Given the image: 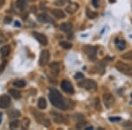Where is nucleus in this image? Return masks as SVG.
I'll return each mask as SVG.
<instances>
[{"label":"nucleus","mask_w":132,"mask_h":130,"mask_svg":"<svg viewBox=\"0 0 132 130\" xmlns=\"http://www.w3.org/2000/svg\"><path fill=\"white\" fill-rule=\"evenodd\" d=\"M131 116H132V114H131Z\"/></svg>","instance_id":"41"},{"label":"nucleus","mask_w":132,"mask_h":130,"mask_svg":"<svg viewBox=\"0 0 132 130\" xmlns=\"http://www.w3.org/2000/svg\"><path fill=\"white\" fill-rule=\"evenodd\" d=\"M68 2H69L68 0H56V1L54 2V5L56 6H63Z\"/></svg>","instance_id":"29"},{"label":"nucleus","mask_w":132,"mask_h":130,"mask_svg":"<svg viewBox=\"0 0 132 130\" xmlns=\"http://www.w3.org/2000/svg\"><path fill=\"white\" fill-rule=\"evenodd\" d=\"M31 112L33 114L34 117L40 124H42L43 126H45L46 127H48L50 126V120H48V118L46 116V114H42V112H38L36 110H34V109H31Z\"/></svg>","instance_id":"2"},{"label":"nucleus","mask_w":132,"mask_h":130,"mask_svg":"<svg viewBox=\"0 0 132 130\" xmlns=\"http://www.w3.org/2000/svg\"><path fill=\"white\" fill-rule=\"evenodd\" d=\"M28 1H31V2H35V1H36V0H28Z\"/></svg>","instance_id":"40"},{"label":"nucleus","mask_w":132,"mask_h":130,"mask_svg":"<svg viewBox=\"0 0 132 130\" xmlns=\"http://www.w3.org/2000/svg\"><path fill=\"white\" fill-rule=\"evenodd\" d=\"M86 17H88V19H91V20H93V19H95L96 17H98V13L97 12H92V11L89 9V8H86Z\"/></svg>","instance_id":"23"},{"label":"nucleus","mask_w":132,"mask_h":130,"mask_svg":"<svg viewBox=\"0 0 132 130\" xmlns=\"http://www.w3.org/2000/svg\"><path fill=\"white\" fill-rule=\"evenodd\" d=\"M122 58L125 59V60L132 61V50L129 51V52H126L125 54H123L122 55Z\"/></svg>","instance_id":"25"},{"label":"nucleus","mask_w":132,"mask_h":130,"mask_svg":"<svg viewBox=\"0 0 132 130\" xmlns=\"http://www.w3.org/2000/svg\"><path fill=\"white\" fill-rule=\"evenodd\" d=\"M74 77H75L76 80H80V79H83V78H84V75H83L82 73H80V72H78V73L76 74Z\"/></svg>","instance_id":"31"},{"label":"nucleus","mask_w":132,"mask_h":130,"mask_svg":"<svg viewBox=\"0 0 132 130\" xmlns=\"http://www.w3.org/2000/svg\"><path fill=\"white\" fill-rule=\"evenodd\" d=\"M1 120H2V114H0V122H1Z\"/></svg>","instance_id":"39"},{"label":"nucleus","mask_w":132,"mask_h":130,"mask_svg":"<svg viewBox=\"0 0 132 130\" xmlns=\"http://www.w3.org/2000/svg\"><path fill=\"white\" fill-rule=\"evenodd\" d=\"M20 126V121L19 120H13L10 123V128L11 129H16Z\"/></svg>","instance_id":"28"},{"label":"nucleus","mask_w":132,"mask_h":130,"mask_svg":"<svg viewBox=\"0 0 132 130\" xmlns=\"http://www.w3.org/2000/svg\"><path fill=\"white\" fill-rule=\"evenodd\" d=\"M85 125H86V122H85V121H82V122H78V123H77V125H76V127H77V128H78V129H81V128H83V127H85Z\"/></svg>","instance_id":"30"},{"label":"nucleus","mask_w":132,"mask_h":130,"mask_svg":"<svg viewBox=\"0 0 132 130\" xmlns=\"http://www.w3.org/2000/svg\"><path fill=\"white\" fill-rule=\"evenodd\" d=\"M109 120H111V121H119V120H121V118H109Z\"/></svg>","instance_id":"35"},{"label":"nucleus","mask_w":132,"mask_h":130,"mask_svg":"<svg viewBox=\"0 0 132 130\" xmlns=\"http://www.w3.org/2000/svg\"><path fill=\"white\" fill-rule=\"evenodd\" d=\"M21 125H22V127L24 129L28 128L29 125H30V120H29L28 118H24L23 120L21 121Z\"/></svg>","instance_id":"24"},{"label":"nucleus","mask_w":132,"mask_h":130,"mask_svg":"<svg viewBox=\"0 0 132 130\" xmlns=\"http://www.w3.org/2000/svg\"><path fill=\"white\" fill-rule=\"evenodd\" d=\"M15 25H16V27H21L20 23L19 22V21H15Z\"/></svg>","instance_id":"37"},{"label":"nucleus","mask_w":132,"mask_h":130,"mask_svg":"<svg viewBox=\"0 0 132 130\" xmlns=\"http://www.w3.org/2000/svg\"><path fill=\"white\" fill-rule=\"evenodd\" d=\"M37 19H38V20H39L40 22H42V23L50 22V21L53 22V21L50 19V17L47 15L46 13H42V14H40V15H38Z\"/></svg>","instance_id":"18"},{"label":"nucleus","mask_w":132,"mask_h":130,"mask_svg":"<svg viewBox=\"0 0 132 130\" xmlns=\"http://www.w3.org/2000/svg\"><path fill=\"white\" fill-rule=\"evenodd\" d=\"M114 43H116L117 48H118L119 50H123V49H125V48H126V42H125V40H123L122 39H119V38L118 39H116Z\"/></svg>","instance_id":"15"},{"label":"nucleus","mask_w":132,"mask_h":130,"mask_svg":"<svg viewBox=\"0 0 132 130\" xmlns=\"http://www.w3.org/2000/svg\"><path fill=\"white\" fill-rule=\"evenodd\" d=\"M11 105V99L8 95H2L0 97V108L6 109Z\"/></svg>","instance_id":"9"},{"label":"nucleus","mask_w":132,"mask_h":130,"mask_svg":"<svg viewBox=\"0 0 132 130\" xmlns=\"http://www.w3.org/2000/svg\"><path fill=\"white\" fill-rule=\"evenodd\" d=\"M9 115H10L9 117L11 119H13V118H18V117H20V112H19V111L13 110V111H12V112H10Z\"/></svg>","instance_id":"27"},{"label":"nucleus","mask_w":132,"mask_h":130,"mask_svg":"<svg viewBox=\"0 0 132 130\" xmlns=\"http://www.w3.org/2000/svg\"><path fill=\"white\" fill-rule=\"evenodd\" d=\"M38 107L40 109H45L47 107V101L44 98H40L38 100Z\"/></svg>","instance_id":"22"},{"label":"nucleus","mask_w":132,"mask_h":130,"mask_svg":"<svg viewBox=\"0 0 132 130\" xmlns=\"http://www.w3.org/2000/svg\"><path fill=\"white\" fill-rule=\"evenodd\" d=\"M50 52L48 50H42L41 55H40V59H39V65L42 66V67H44L48 64V61H50Z\"/></svg>","instance_id":"6"},{"label":"nucleus","mask_w":132,"mask_h":130,"mask_svg":"<svg viewBox=\"0 0 132 130\" xmlns=\"http://www.w3.org/2000/svg\"><path fill=\"white\" fill-rule=\"evenodd\" d=\"M83 51L86 54L87 56L89 57L90 60L94 61L96 59V55H97V47L94 46H90V45H86L83 48Z\"/></svg>","instance_id":"5"},{"label":"nucleus","mask_w":132,"mask_h":130,"mask_svg":"<svg viewBox=\"0 0 132 130\" xmlns=\"http://www.w3.org/2000/svg\"><path fill=\"white\" fill-rule=\"evenodd\" d=\"M51 114H52L53 120H54L55 122L57 123V124H62V123H63V122H67V120L65 119V117L63 116L62 114H57V112H52Z\"/></svg>","instance_id":"10"},{"label":"nucleus","mask_w":132,"mask_h":130,"mask_svg":"<svg viewBox=\"0 0 132 130\" xmlns=\"http://www.w3.org/2000/svg\"><path fill=\"white\" fill-rule=\"evenodd\" d=\"M78 85L85 90L90 91V92H94L97 91V84L93 80L90 79H85L82 80L81 82H78Z\"/></svg>","instance_id":"3"},{"label":"nucleus","mask_w":132,"mask_h":130,"mask_svg":"<svg viewBox=\"0 0 132 130\" xmlns=\"http://www.w3.org/2000/svg\"><path fill=\"white\" fill-rule=\"evenodd\" d=\"M116 69L122 74L127 76H132V64L123 63L122 61H118L116 63Z\"/></svg>","instance_id":"4"},{"label":"nucleus","mask_w":132,"mask_h":130,"mask_svg":"<svg viewBox=\"0 0 132 130\" xmlns=\"http://www.w3.org/2000/svg\"><path fill=\"white\" fill-rule=\"evenodd\" d=\"M50 101L55 107L60 110H67L70 106V102L66 101V99L62 96L56 89H50V92L48 95Z\"/></svg>","instance_id":"1"},{"label":"nucleus","mask_w":132,"mask_h":130,"mask_svg":"<svg viewBox=\"0 0 132 130\" xmlns=\"http://www.w3.org/2000/svg\"><path fill=\"white\" fill-rule=\"evenodd\" d=\"M5 0H0V8L5 5Z\"/></svg>","instance_id":"36"},{"label":"nucleus","mask_w":132,"mask_h":130,"mask_svg":"<svg viewBox=\"0 0 132 130\" xmlns=\"http://www.w3.org/2000/svg\"><path fill=\"white\" fill-rule=\"evenodd\" d=\"M16 6L18 9L24 10L27 6V0H17L16 1Z\"/></svg>","instance_id":"20"},{"label":"nucleus","mask_w":132,"mask_h":130,"mask_svg":"<svg viewBox=\"0 0 132 130\" xmlns=\"http://www.w3.org/2000/svg\"><path fill=\"white\" fill-rule=\"evenodd\" d=\"M60 45L62 48H63L64 49H70V48H71V47H72V44L70 43V42H67V41H61Z\"/></svg>","instance_id":"26"},{"label":"nucleus","mask_w":132,"mask_h":130,"mask_svg":"<svg viewBox=\"0 0 132 130\" xmlns=\"http://www.w3.org/2000/svg\"><path fill=\"white\" fill-rule=\"evenodd\" d=\"M78 8H79V5H78L77 3H71L67 7H66L65 11H66V12L69 14H74L77 11H78Z\"/></svg>","instance_id":"12"},{"label":"nucleus","mask_w":132,"mask_h":130,"mask_svg":"<svg viewBox=\"0 0 132 130\" xmlns=\"http://www.w3.org/2000/svg\"><path fill=\"white\" fill-rule=\"evenodd\" d=\"M9 94L12 95V97H13L15 99H20V97H21L20 92L19 91L15 90V89H10V90H9Z\"/></svg>","instance_id":"21"},{"label":"nucleus","mask_w":132,"mask_h":130,"mask_svg":"<svg viewBox=\"0 0 132 130\" xmlns=\"http://www.w3.org/2000/svg\"><path fill=\"white\" fill-rule=\"evenodd\" d=\"M5 65H6V62H4V63L0 65V75H1L2 72L4 71V70L5 69Z\"/></svg>","instance_id":"33"},{"label":"nucleus","mask_w":132,"mask_h":130,"mask_svg":"<svg viewBox=\"0 0 132 130\" xmlns=\"http://www.w3.org/2000/svg\"><path fill=\"white\" fill-rule=\"evenodd\" d=\"M103 101H104V104H105L106 107L107 108H111L114 104V96L110 93H105L103 95Z\"/></svg>","instance_id":"8"},{"label":"nucleus","mask_w":132,"mask_h":130,"mask_svg":"<svg viewBox=\"0 0 132 130\" xmlns=\"http://www.w3.org/2000/svg\"><path fill=\"white\" fill-rule=\"evenodd\" d=\"M51 13H52V15L54 16L55 18L58 19V20H61V19L65 18V13L62 10L53 9V10H51Z\"/></svg>","instance_id":"14"},{"label":"nucleus","mask_w":132,"mask_h":130,"mask_svg":"<svg viewBox=\"0 0 132 130\" xmlns=\"http://www.w3.org/2000/svg\"><path fill=\"white\" fill-rule=\"evenodd\" d=\"M86 129H87V130H90V129H93V127H86Z\"/></svg>","instance_id":"38"},{"label":"nucleus","mask_w":132,"mask_h":130,"mask_svg":"<svg viewBox=\"0 0 132 130\" xmlns=\"http://www.w3.org/2000/svg\"><path fill=\"white\" fill-rule=\"evenodd\" d=\"M26 84H27V83L21 79H17L13 82V86L17 87V88H23V87L26 86Z\"/></svg>","instance_id":"19"},{"label":"nucleus","mask_w":132,"mask_h":130,"mask_svg":"<svg viewBox=\"0 0 132 130\" xmlns=\"http://www.w3.org/2000/svg\"><path fill=\"white\" fill-rule=\"evenodd\" d=\"M33 34H34V36H35V39L37 40L38 41L42 44V45L46 46L47 44H48V38H47L44 34L40 33H36V32H35Z\"/></svg>","instance_id":"11"},{"label":"nucleus","mask_w":132,"mask_h":130,"mask_svg":"<svg viewBox=\"0 0 132 130\" xmlns=\"http://www.w3.org/2000/svg\"><path fill=\"white\" fill-rule=\"evenodd\" d=\"M11 52V48L9 46H4L1 48V49H0V53H1V55L3 58H5V57H7L8 55H9Z\"/></svg>","instance_id":"17"},{"label":"nucleus","mask_w":132,"mask_h":130,"mask_svg":"<svg viewBox=\"0 0 132 130\" xmlns=\"http://www.w3.org/2000/svg\"><path fill=\"white\" fill-rule=\"evenodd\" d=\"M92 5H93L94 8H98L100 6V0H93L92 1Z\"/></svg>","instance_id":"32"},{"label":"nucleus","mask_w":132,"mask_h":130,"mask_svg":"<svg viewBox=\"0 0 132 130\" xmlns=\"http://www.w3.org/2000/svg\"><path fill=\"white\" fill-rule=\"evenodd\" d=\"M72 25L71 23H63L60 25V30L64 32V33H70L72 30Z\"/></svg>","instance_id":"16"},{"label":"nucleus","mask_w":132,"mask_h":130,"mask_svg":"<svg viewBox=\"0 0 132 130\" xmlns=\"http://www.w3.org/2000/svg\"><path fill=\"white\" fill-rule=\"evenodd\" d=\"M61 88L63 91H65L66 93L69 94H72L74 93V88L73 85L71 82H69L68 80H63L61 82Z\"/></svg>","instance_id":"7"},{"label":"nucleus","mask_w":132,"mask_h":130,"mask_svg":"<svg viewBox=\"0 0 132 130\" xmlns=\"http://www.w3.org/2000/svg\"><path fill=\"white\" fill-rule=\"evenodd\" d=\"M50 72L53 76H56L59 73V70H60V67H59V63H56V62H54L50 65Z\"/></svg>","instance_id":"13"},{"label":"nucleus","mask_w":132,"mask_h":130,"mask_svg":"<svg viewBox=\"0 0 132 130\" xmlns=\"http://www.w3.org/2000/svg\"><path fill=\"white\" fill-rule=\"evenodd\" d=\"M11 21H12V19H11L10 17H6V18L5 19V24H9V23H11Z\"/></svg>","instance_id":"34"}]
</instances>
